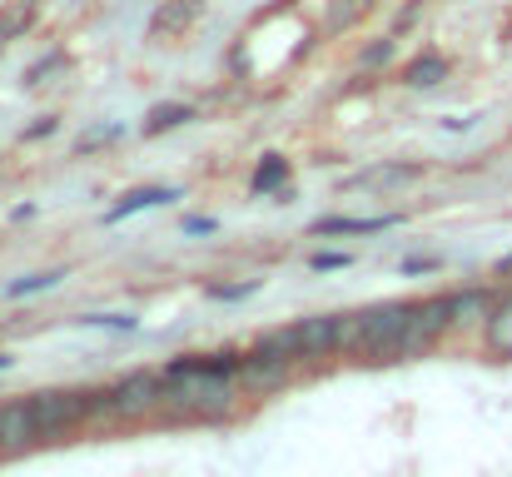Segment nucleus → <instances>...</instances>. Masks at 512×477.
I'll list each match as a JSON object with an SVG mask.
<instances>
[{
	"mask_svg": "<svg viewBox=\"0 0 512 477\" xmlns=\"http://www.w3.org/2000/svg\"><path fill=\"white\" fill-rule=\"evenodd\" d=\"M249 348L219 353H179L165 363V408L160 423H224L239 413V373Z\"/></svg>",
	"mask_w": 512,
	"mask_h": 477,
	"instance_id": "1",
	"label": "nucleus"
},
{
	"mask_svg": "<svg viewBox=\"0 0 512 477\" xmlns=\"http://www.w3.org/2000/svg\"><path fill=\"white\" fill-rule=\"evenodd\" d=\"M105 393H110V423H125V428L160 423V408H165V373L135 368V373H125L120 383H110Z\"/></svg>",
	"mask_w": 512,
	"mask_h": 477,
	"instance_id": "2",
	"label": "nucleus"
},
{
	"mask_svg": "<svg viewBox=\"0 0 512 477\" xmlns=\"http://www.w3.org/2000/svg\"><path fill=\"white\" fill-rule=\"evenodd\" d=\"M30 413H35L40 443H60L65 433L90 423V398L85 388H45V393H30Z\"/></svg>",
	"mask_w": 512,
	"mask_h": 477,
	"instance_id": "3",
	"label": "nucleus"
},
{
	"mask_svg": "<svg viewBox=\"0 0 512 477\" xmlns=\"http://www.w3.org/2000/svg\"><path fill=\"white\" fill-rule=\"evenodd\" d=\"M443 333H453V309H448V294H433V299H413V314L403 323L388 363H403V358H418L428 353Z\"/></svg>",
	"mask_w": 512,
	"mask_h": 477,
	"instance_id": "4",
	"label": "nucleus"
},
{
	"mask_svg": "<svg viewBox=\"0 0 512 477\" xmlns=\"http://www.w3.org/2000/svg\"><path fill=\"white\" fill-rule=\"evenodd\" d=\"M40 448V428L30 413V393L25 398H5L0 403V458H25Z\"/></svg>",
	"mask_w": 512,
	"mask_h": 477,
	"instance_id": "5",
	"label": "nucleus"
},
{
	"mask_svg": "<svg viewBox=\"0 0 512 477\" xmlns=\"http://www.w3.org/2000/svg\"><path fill=\"white\" fill-rule=\"evenodd\" d=\"M294 338H299V363H324L339 353V314H309L294 318Z\"/></svg>",
	"mask_w": 512,
	"mask_h": 477,
	"instance_id": "6",
	"label": "nucleus"
},
{
	"mask_svg": "<svg viewBox=\"0 0 512 477\" xmlns=\"http://www.w3.org/2000/svg\"><path fill=\"white\" fill-rule=\"evenodd\" d=\"M493 289L483 284H468V289H453L448 294V309H453V328H483V318L493 314Z\"/></svg>",
	"mask_w": 512,
	"mask_h": 477,
	"instance_id": "7",
	"label": "nucleus"
},
{
	"mask_svg": "<svg viewBox=\"0 0 512 477\" xmlns=\"http://www.w3.org/2000/svg\"><path fill=\"white\" fill-rule=\"evenodd\" d=\"M170 199H179V189H174V184H145V189H130V194H120V204H110V209H105V224L135 219V214L160 209V204H170Z\"/></svg>",
	"mask_w": 512,
	"mask_h": 477,
	"instance_id": "8",
	"label": "nucleus"
},
{
	"mask_svg": "<svg viewBox=\"0 0 512 477\" xmlns=\"http://www.w3.org/2000/svg\"><path fill=\"white\" fill-rule=\"evenodd\" d=\"M403 224V214H368V219H314L309 224V234L314 239H339V234H383V229H398Z\"/></svg>",
	"mask_w": 512,
	"mask_h": 477,
	"instance_id": "9",
	"label": "nucleus"
},
{
	"mask_svg": "<svg viewBox=\"0 0 512 477\" xmlns=\"http://www.w3.org/2000/svg\"><path fill=\"white\" fill-rule=\"evenodd\" d=\"M204 15V0H165V5H155V15H150V35H184L194 20Z\"/></svg>",
	"mask_w": 512,
	"mask_h": 477,
	"instance_id": "10",
	"label": "nucleus"
},
{
	"mask_svg": "<svg viewBox=\"0 0 512 477\" xmlns=\"http://www.w3.org/2000/svg\"><path fill=\"white\" fill-rule=\"evenodd\" d=\"M483 343L493 358H512V289L493 299V314L483 318Z\"/></svg>",
	"mask_w": 512,
	"mask_h": 477,
	"instance_id": "11",
	"label": "nucleus"
},
{
	"mask_svg": "<svg viewBox=\"0 0 512 477\" xmlns=\"http://www.w3.org/2000/svg\"><path fill=\"white\" fill-rule=\"evenodd\" d=\"M249 358H269V363H299V338H294V323H289V328H264V333L249 343Z\"/></svg>",
	"mask_w": 512,
	"mask_h": 477,
	"instance_id": "12",
	"label": "nucleus"
},
{
	"mask_svg": "<svg viewBox=\"0 0 512 477\" xmlns=\"http://www.w3.org/2000/svg\"><path fill=\"white\" fill-rule=\"evenodd\" d=\"M289 378H294V363L249 358V363H244V373H239V388H249V393H274V388H284Z\"/></svg>",
	"mask_w": 512,
	"mask_h": 477,
	"instance_id": "13",
	"label": "nucleus"
},
{
	"mask_svg": "<svg viewBox=\"0 0 512 477\" xmlns=\"http://www.w3.org/2000/svg\"><path fill=\"white\" fill-rule=\"evenodd\" d=\"M448 60L438 55V50H423V55H413L408 65H403V85L408 90H433V85H443L448 80Z\"/></svg>",
	"mask_w": 512,
	"mask_h": 477,
	"instance_id": "14",
	"label": "nucleus"
},
{
	"mask_svg": "<svg viewBox=\"0 0 512 477\" xmlns=\"http://www.w3.org/2000/svg\"><path fill=\"white\" fill-rule=\"evenodd\" d=\"M284 179H289V159L284 155H264V164L249 174V194H254V199H264L269 189H289Z\"/></svg>",
	"mask_w": 512,
	"mask_h": 477,
	"instance_id": "15",
	"label": "nucleus"
},
{
	"mask_svg": "<svg viewBox=\"0 0 512 477\" xmlns=\"http://www.w3.org/2000/svg\"><path fill=\"white\" fill-rule=\"evenodd\" d=\"M189 120H199L194 105H155V110L145 115V135H165V130H179V125H189Z\"/></svg>",
	"mask_w": 512,
	"mask_h": 477,
	"instance_id": "16",
	"label": "nucleus"
},
{
	"mask_svg": "<svg viewBox=\"0 0 512 477\" xmlns=\"http://www.w3.org/2000/svg\"><path fill=\"white\" fill-rule=\"evenodd\" d=\"M60 279H65V269H40V274H25V279L5 284V299L15 304V299H30V294H50Z\"/></svg>",
	"mask_w": 512,
	"mask_h": 477,
	"instance_id": "17",
	"label": "nucleus"
},
{
	"mask_svg": "<svg viewBox=\"0 0 512 477\" xmlns=\"http://www.w3.org/2000/svg\"><path fill=\"white\" fill-rule=\"evenodd\" d=\"M408 179H418V164H383V169H368V174H358L353 184H378V189H398V184H408Z\"/></svg>",
	"mask_w": 512,
	"mask_h": 477,
	"instance_id": "18",
	"label": "nucleus"
},
{
	"mask_svg": "<svg viewBox=\"0 0 512 477\" xmlns=\"http://www.w3.org/2000/svg\"><path fill=\"white\" fill-rule=\"evenodd\" d=\"M393 50H398V40H393V35H378L373 45H363V50H358V70H363V75L383 70V65L393 60Z\"/></svg>",
	"mask_w": 512,
	"mask_h": 477,
	"instance_id": "19",
	"label": "nucleus"
},
{
	"mask_svg": "<svg viewBox=\"0 0 512 477\" xmlns=\"http://www.w3.org/2000/svg\"><path fill=\"white\" fill-rule=\"evenodd\" d=\"M80 323H90V328H115V333H130L140 318H135V314H90V318H80Z\"/></svg>",
	"mask_w": 512,
	"mask_h": 477,
	"instance_id": "20",
	"label": "nucleus"
},
{
	"mask_svg": "<svg viewBox=\"0 0 512 477\" xmlns=\"http://www.w3.org/2000/svg\"><path fill=\"white\" fill-rule=\"evenodd\" d=\"M348 264H353V254H314V259H309L314 274H339V269H348Z\"/></svg>",
	"mask_w": 512,
	"mask_h": 477,
	"instance_id": "21",
	"label": "nucleus"
},
{
	"mask_svg": "<svg viewBox=\"0 0 512 477\" xmlns=\"http://www.w3.org/2000/svg\"><path fill=\"white\" fill-rule=\"evenodd\" d=\"M254 289H259V284L249 279V284H229V289H209V299H249Z\"/></svg>",
	"mask_w": 512,
	"mask_h": 477,
	"instance_id": "22",
	"label": "nucleus"
},
{
	"mask_svg": "<svg viewBox=\"0 0 512 477\" xmlns=\"http://www.w3.org/2000/svg\"><path fill=\"white\" fill-rule=\"evenodd\" d=\"M55 130H60V120H55V115H45L40 125H30V130H25V140H45V135H55Z\"/></svg>",
	"mask_w": 512,
	"mask_h": 477,
	"instance_id": "23",
	"label": "nucleus"
},
{
	"mask_svg": "<svg viewBox=\"0 0 512 477\" xmlns=\"http://www.w3.org/2000/svg\"><path fill=\"white\" fill-rule=\"evenodd\" d=\"M214 229H219L214 219H199V214H194V219H184V234H214Z\"/></svg>",
	"mask_w": 512,
	"mask_h": 477,
	"instance_id": "24",
	"label": "nucleus"
},
{
	"mask_svg": "<svg viewBox=\"0 0 512 477\" xmlns=\"http://www.w3.org/2000/svg\"><path fill=\"white\" fill-rule=\"evenodd\" d=\"M428 269H438V259H408L403 264V274H428Z\"/></svg>",
	"mask_w": 512,
	"mask_h": 477,
	"instance_id": "25",
	"label": "nucleus"
},
{
	"mask_svg": "<svg viewBox=\"0 0 512 477\" xmlns=\"http://www.w3.org/2000/svg\"><path fill=\"white\" fill-rule=\"evenodd\" d=\"M10 363H15V358H10V353H0V373H5V368H10Z\"/></svg>",
	"mask_w": 512,
	"mask_h": 477,
	"instance_id": "26",
	"label": "nucleus"
},
{
	"mask_svg": "<svg viewBox=\"0 0 512 477\" xmlns=\"http://www.w3.org/2000/svg\"><path fill=\"white\" fill-rule=\"evenodd\" d=\"M368 5H373V0H363V10H368Z\"/></svg>",
	"mask_w": 512,
	"mask_h": 477,
	"instance_id": "27",
	"label": "nucleus"
}]
</instances>
